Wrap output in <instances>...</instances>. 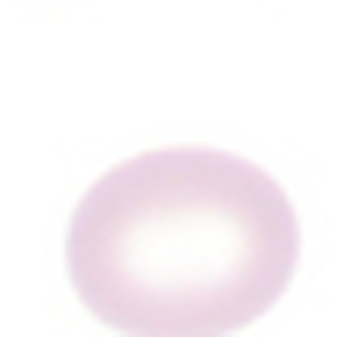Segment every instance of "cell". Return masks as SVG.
I'll list each match as a JSON object with an SVG mask.
<instances>
[{"label": "cell", "instance_id": "cell-1", "mask_svg": "<svg viewBox=\"0 0 351 337\" xmlns=\"http://www.w3.org/2000/svg\"><path fill=\"white\" fill-rule=\"evenodd\" d=\"M301 266V222L273 172L230 151H143L79 194L65 272L122 337H230Z\"/></svg>", "mask_w": 351, "mask_h": 337}]
</instances>
